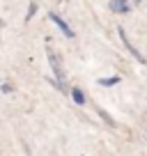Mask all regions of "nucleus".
<instances>
[{
	"label": "nucleus",
	"instance_id": "nucleus-1",
	"mask_svg": "<svg viewBox=\"0 0 147 156\" xmlns=\"http://www.w3.org/2000/svg\"><path fill=\"white\" fill-rule=\"evenodd\" d=\"M117 32H120V39L124 41V46H127V48L131 51V55H133V58H138V62H142V64H145V58L140 55V51H138V48H133V44L129 41V37H127V32H124V28H117Z\"/></svg>",
	"mask_w": 147,
	"mask_h": 156
},
{
	"label": "nucleus",
	"instance_id": "nucleus-2",
	"mask_svg": "<svg viewBox=\"0 0 147 156\" xmlns=\"http://www.w3.org/2000/svg\"><path fill=\"white\" fill-rule=\"evenodd\" d=\"M46 55H48V60H51V67H53V71H55V76H58V80L62 83V80H64V73H62V67H60L58 55H55L51 48H46Z\"/></svg>",
	"mask_w": 147,
	"mask_h": 156
},
{
	"label": "nucleus",
	"instance_id": "nucleus-3",
	"mask_svg": "<svg viewBox=\"0 0 147 156\" xmlns=\"http://www.w3.org/2000/svg\"><path fill=\"white\" fill-rule=\"evenodd\" d=\"M51 21H53V23H58V28H60V30H62V32H64V34H67V37H74V30H71V28H69V25H67V23H64V21H62V19H60V16H58V14H51Z\"/></svg>",
	"mask_w": 147,
	"mask_h": 156
},
{
	"label": "nucleus",
	"instance_id": "nucleus-4",
	"mask_svg": "<svg viewBox=\"0 0 147 156\" xmlns=\"http://www.w3.org/2000/svg\"><path fill=\"white\" fill-rule=\"evenodd\" d=\"M110 9H113V12H120V14H124V12L129 9V2H127V0H110Z\"/></svg>",
	"mask_w": 147,
	"mask_h": 156
},
{
	"label": "nucleus",
	"instance_id": "nucleus-5",
	"mask_svg": "<svg viewBox=\"0 0 147 156\" xmlns=\"http://www.w3.org/2000/svg\"><path fill=\"white\" fill-rule=\"evenodd\" d=\"M71 97H74V101L78 103V106H83V103H85V94L81 92V90H74V92H71Z\"/></svg>",
	"mask_w": 147,
	"mask_h": 156
},
{
	"label": "nucleus",
	"instance_id": "nucleus-6",
	"mask_svg": "<svg viewBox=\"0 0 147 156\" xmlns=\"http://www.w3.org/2000/svg\"><path fill=\"white\" fill-rule=\"evenodd\" d=\"M117 80H120V78H101V80H99V85H106V87H110V85H115Z\"/></svg>",
	"mask_w": 147,
	"mask_h": 156
},
{
	"label": "nucleus",
	"instance_id": "nucleus-7",
	"mask_svg": "<svg viewBox=\"0 0 147 156\" xmlns=\"http://www.w3.org/2000/svg\"><path fill=\"white\" fill-rule=\"evenodd\" d=\"M138 2H140V0H138Z\"/></svg>",
	"mask_w": 147,
	"mask_h": 156
}]
</instances>
